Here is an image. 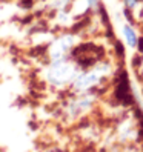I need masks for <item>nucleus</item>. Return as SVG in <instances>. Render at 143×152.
<instances>
[{"label":"nucleus","mask_w":143,"mask_h":152,"mask_svg":"<svg viewBox=\"0 0 143 152\" xmlns=\"http://www.w3.org/2000/svg\"><path fill=\"white\" fill-rule=\"evenodd\" d=\"M97 80V77H95V74H88V75H83L80 80H77V86H80V88H86V86H89V85H92L94 82Z\"/></svg>","instance_id":"20e7f679"},{"label":"nucleus","mask_w":143,"mask_h":152,"mask_svg":"<svg viewBox=\"0 0 143 152\" xmlns=\"http://www.w3.org/2000/svg\"><path fill=\"white\" fill-rule=\"evenodd\" d=\"M123 32H125V37H126V42H128L129 46H136L137 45V35H136V32H134V29L126 25L125 29H123Z\"/></svg>","instance_id":"7ed1b4c3"},{"label":"nucleus","mask_w":143,"mask_h":152,"mask_svg":"<svg viewBox=\"0 0 143 152\" xmlns=\"http://www.w3.org/2000/svg\"><path fill=\"white\" fill-rule=\"evenodd\" d=\"M137 3V0H125V5H126L128 8H134Z\"/></svg>","instance_id":"39448f33"},{"label":"nucleus","mask_w":143,"mask_h":152,"mask_svg":"<svg viewBox=\"0 0 143 152\" xmlns=\"http://www.w3.org/2000/svg\"><path fill=\"white\" fill-rule=\"evenodd\" d=\"M88 2H89V5H95L97 0H88Z\"/></svg>","instance_id":"423d86ee"},{"label":"nucleus","mask_w":143,"mask_h":152,"mask_svg":"<svg viewBox=\"0 0 143 152\" xmlns=\"http://www.w3.org/2000/svg\"><path fill=\"white\" fill-rule=\"evenodd\" d=\"M71 43H73V37H65V39L59 40L54 45V48H52V57H54V58H60L62 54H63L66 49H69Z\"/></svg>","instance_id":"f03ea898"},{"label":"nucleus","mask_w":143,"mask_h":152,"mask_svg":"<svg viewBox=\"0 0 143 152\" xmlns=\"http://www.w3.org/2000/svg\"><path fill=\"white\" fill-rule=\"evenodd\" d=\"M71 74V68L68 65H56L54 68H52L49 77L54 80L56 83H62L63 80H66Z\"/></svg>","instance_id":"f257e3e1"}]
</instances>
